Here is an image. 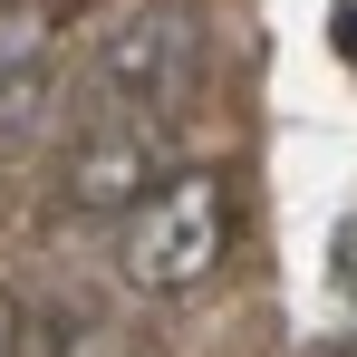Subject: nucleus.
<instances>
[{
    "label": "nucleus",
    "instance_id": "f257e3e1",
    "mask_svg": "<svg viewBox=\"0 0 357 357\" xmlns=\"http://www.w3.org/2000/svg\"><path fill=\"white\" fill-rule=\"evenodd\" d=\"M222 251H232V183L213 174V165H174V174L155 183L135 213H126V280L135 290H203L213 271H222Z\"/></svg>",
    "mask_w": 357,
    "mask_h": 357
},
{
    "label": "nucleus",
    "instance_id": "f03ea898",
    "mask_svg": "<svg viewBox=\"0 0 357 357\" xmlns=\"http://www.w3.org/2000/svg\"><path fill=\"white\" fill-rule=\"evenodd\" d=\"M193 68H203V20H193L183 0L135 10L126 29H107V49H97V77L116 87L126 107H155V116L193 87Z\"/></svg>",
    "mask_w": 357,
    "mask_h": 357
},
{
    "label": "nucleus",
    "instance_id": "7ed1b4c3",
    "mask_svg": "<svg viewBox=\"0 0 357 357\" xmlns=\"http://www.w3.org/2000/svg\"><path fill=\"white\" fill-rule=\"evenodd\" d=\"M165 174H174V165H165V135H155V126H97V135H77V155L59 165V213H77V222H126Z\"/></svg>",
    "mask_w": 357,
    "mask_h": 357
},
{
    "label": "nucleus",
    "instance_id": "20e7f679",
    "mask_svg": "<svg viewBox=\"0 0 357 357\" xmlns=\"http://www.w3.org/2000/svg\"><path fill=\"white\" fill-rule=\"evenodd\" d=\"M59 20H68V0H0V77H29L49 59Z\"/></svg>",
    "mask_w": 357,
    "mask_h": 357
},
{
    "label": "nucleus",
    "instance_id": "39448f33",
    "mask_svg": "<svg viewBox=\"0 0 357 357\" xmlns=\"http://www.w3.org/2000/svg\"><path fill=\"white\" fill-rule=\"evenodd\" d=\"M20 338H29L20 357H77L97 328H87V319H68V309H49V319H20Z\"/></svg>",
    "mask_w": 357,
    "mask_h": 357
},
{
    "label": "nucleus",
    "instance_id": "423d86ee",
    "mask_svg": "<svg viewBox=\"0 0 357 357\" xmlns=\"http://www.w3.org/2000/svg\"><path fill=\"white\" fill-rule=\"evenodd\" d=\"M20 348V309H10V299H0V357Z\"/></svg>",
    "mask_w": 357,
    "mask_h": 357
}]
</instances>
